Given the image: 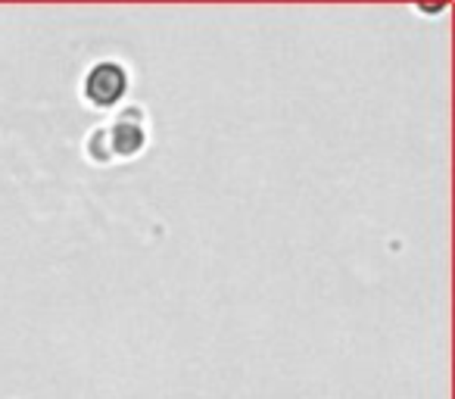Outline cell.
Here are the masks:
<instances>
[{"label":"cell","instance_id":"obj_2","mask_svg":"<svg viewBox=\"0 0 455 399\" xmlns=\"http://www.w3.org/2000/svg\"><path fill=\"white\" fill-rule=\"evenodd\" d=\"M144 128L128 125V119H119L109 128V140H113V150H119V156H134L144 147Z\"/></svg>","mask_w":455,"mask_h":399},{"label":"cell","instance_id":"obj_1","mask_svg":"<svg viewBox=\"0 0 455 399\" xmlns=\"http://www.w3.org/2000/svg\"><path fill=\"white\" fill-rule=\"evenodd\" d=\"M128 91V72L119 63H97L91 66L88 78H84V97L94 107H113L125 97Z\"/></svg>","mask_w":455,"mask_h":399}]
</instances>
